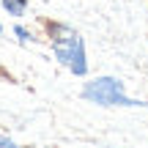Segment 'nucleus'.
<instances>
[{
	"label": "nucleus",
	"mask_w": 148,
	"mask_h": 148,
	"mask_svg": "<svg viewBox=\"0 0 148 148\" xmlns=\"http://www.w3.org/2000/svg\"><path fill=\"white\" fill-rule=\"evenodd\" d=\"M14 36L19 38L22 44H30V41H33V38H30V33H27V27H22V25H16V27H14Z\"/></svg>",
	"instance_id": "20e7f679"
},
{
	"label": "nucleus",
	"mask_w": 148,
	"mask_h": 148,
	"mask_svg": "<svg viewBox=\"0 0 148 148\" xmlns=\"http://www.w3.org/2000/svg\"><path fill=\"white\" fill-rule=\"evenodd\" d=\"M0 3L11 16H25V11H27V0H0Z\"/></svg>",
	"instance_id": "7ed1b4c3"
},
{
	"label": "nucleus",
	"mask_w": 148,
	"mask_h": 148,
	"mask_svg": "<svg viewBox=\"0 0 148 148\" xmlns=\"http://www.w3.org/2000/svg\"><path fill=\"white\" fill-rule=\"evenodd\" d=\"M47 38L52 44V52L60 66H66L71 74L82 77L88 71V55H85V41L77 30H71L63 22H47Z\"/></svg>",
	"instance_id": "f257e3e1"
},
{
	"label": "nucleus",
	"mask_w": 148,
	"mask_h": 148,
	"mask_svg": "<svg viewBox=\"0 0 148 148\" xmlns=\"http://www.w3.org/2000/svg\"><path fill=\"white\" fill-rule=\"evenodd\" d=\"M82 99L93 101L99 107H145V101L132 99L123 90V82L118 77H96L90 82H85Z\"/></svg>",
	"instance_id": "f03ea898"
},
{
	"label": "nucleus",
	"mask_w": 148,
	"mask_h": 148,
	"mask_svg": "<svg viewBox=\"0 0 148 148\" xmlns=\"http://www.w3.org/2000/svg\"><path fill=\"white\" fill-rule=\"evenodd\" d=\"M0 145H14V140H11V137H3V134H0Z\"/></svg>",
	"instance_id": "39448f33"
},
{
	"label": "nucleus",
	"mask_w": 148,
	"mask_h": 148,
	"mask_svg": "<svg viewBox=\"0 0 148 148\" xmlns=\"http://www.w3.org/2000/svg\"><path fill=\"white\" fill-rule=\"evenodd\" d=\"M0 33H3V25H0Z\"/></svg>",
	"instance_id": "423d86ee"
}]
</instances>
